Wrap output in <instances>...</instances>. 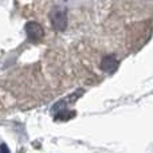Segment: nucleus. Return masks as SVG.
Returning a JSON list of instances; mask_svg holds the SVG:
<instances>
[{
	"label": "nucleus",
	"mask_w": 153,
	"mask_h": 153,
	"mask_svg": "<svg viewBox=\"0 0 153 153\" xmlns=\"http://www.w3.org/2000/svg\"><path fill=\"white\" fill-rule=\"evenodd\" d=\"M24 30H26V34H27V36H28V39L32 40V42L40 40L43 38V35H45V31H43L42 26L34 20L28 22V23L26 24V27H24Z\"/></svg>",
	"instance_id": "nucleus-2"
},
{
	"label": "nucleus",
	"mask_w": 153,
	"mask_h": 153,
	"mask_svg": "<svg viewBox=\"0 0 153 153\" xmlns=\"http://www.w3.org/2000/svg\"><path fill=\"white\" fill-rule=\"evenodd\" d=\"M51 24L56 31H65L67 27V13L63 7H54L50 13Z\"/></svg>",
	"instance_id": "nucleus-1"
},
{
	"label": "nucleus",
	"mask_w": 153,
	"mask_h": 153,
	"mask_svg": "<svg viewBox=\"0 0 153 153\" xmlns=\"http://www.w3.org/2000/svg\"><path fill=\"white\" fill-rule=\"evenodd\" d=\"M74 116H75V111H70V110H67V109H65V110H61L55 114V120H59V121H67V120L73 118Z\"/></svg>",
	"instance_id": "nucleus-4"
},
{
	"label": "nucleus",
	"mask_w": 153,
	"mask_h": 153,
	"mask_svg": "<svg viewBox=\"0 0 153 153\" xmlns=\"http://www.w3.org/2000/svg\"><path fill=\"white\" fill-rule=\"evenodd\" d=\"M0 153H11L10 148H8L5 144H1V145H0Z\"/></svg>",
	"instance_id": "nucleus-5"
},
{
	"label": "nucleus",
	"mask_w": 153,
	"mask_h": 153,
	"mask_svg": "<svg viewBox=\"0 0 153 153\" xmlns=\"http://www.w3.org/2000/svg\"><path fill=\"white\" fill-rule=\"evenodd\" d=\"M118 65H120L118 59L114 55H105L102 58V61H101V70L108 73V74H111V73H114L118 69Z\"/></svg>",
	"instance_id": "nucleus-3"
}]
</instances>
